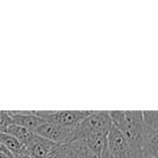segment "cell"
I'll list each match as a JSON object with an SVG mask.
<instances>
[{
	"mask_svg": "<svg viewBox=\"0 0 158 158\" xmlns=\"http://www.w3.org/2000/svg\"><path fill=\"white\" fill-rule=\"evenodd\" d=\"M54 146V143L36 134L34 141L26 147V151L31 158H46Z\"/></svg>",
	"mask_w": 158,
	"mask_h": 158,
	"instance_id": "obj_8",
	"label": "cell"
},
{
	"mask_svg": "<svg viewBox=\"0 0 158 158\" xmlns=\"http://www.w3.org/2000/svg\"><path fill=\"white\" fill-rule=\"evenodd\" d=\"M13 158H31V157L29 156V154L27 153L26 149H25V151H23L22 153L18 154V155H14Z\"/></svg>",
	"mask_w": 158,
	"mask_h": 158,
	"instance_id": "obj_15",
	"label": "cell"
},
{
	"mask_svg": "<svg viewBox=\"0 0 158 158\" xmlns=\"http://www.w3.org/2000/svg\"><path fill=\"white\" fill-rule=\"evenodd\" d=\"M11 117L8 110H0V133H6L10 125H12Z\"/></svg>",
	"mask_w": 158,
	"mask_h": 158,
	"instance_id": "obj_14",
	"label": "cell"
},
{
	"mask_svg": "<svg viewBox=\"0 0 158 158\" xmlns=\"http://www.w3.org/2000/svg\"><path fill=\"white\" fill-rule=\"evenodd\" d=\"M0 141L13 156L18 155L26 149L16 139H14L13 136L8 133H0Z\"/></svg>",
	"mask_w": 158,
	"mask_h": 158,
	"instance_id": "obj_11",
	"label": "cell"
},
{
	"mask_svg": "<svg viewBox=\"0 0 158 158\" xmlns=\"http://www.w3.org/2000/svg\"><path fill=\"white\" fill-rule=\"evenodd\" d=\"M0 158H12V157H10V156L6 155V154H3V153L0 152Z\"/></svg>",
	"mask_w": 158,
	"mask_h": 158,
	"instance_id": "obj_17",
	"label": "cell"
},
{
	"mask_svg": "<svg viewBox=\"0 0 158 158\" xmlns=\"http://www.w3.org/2000/svg\"><path fill=\"white\" fill-rule=\"evenodd\" d=\"M100 158H114L112 155L110 154V152L107 151V147H106L105 149L103 151V153L101 154V156H100Z\"/></svg>",
	"mask_w": 158,
	"mask_h": 158,
	"instance_id": "obj_16",
	"label": "cell"
},
{
	"mask_svg": "<svg viewBox=\"0 0 158 158\" xmlns=\"http://www.w3.org/2000/svg\"><path fill=\"white\" fill-rule=\"evenodd\" d=\"M139 158H153V157H151V156H144V155H140V156H139Z\"/></svg>",
	"mask_w": 158,
	"mask_h": 158,
	"instance_id": "obj_18",
	"label": "cell"
},
{
	"mask_svg": "<svg viewBox=\"0 0 158 158\" xmlns=\"http://www.w3.org/2000/svg\"><path fill=\"white\" fill-rule=\"evenodd\" d=\"M82 142L86 144L89 151L93 154L97 158H100L101 154L106 148V142H107V135H102V134H92L86 138L81 139Z\"/></svg>",
	"mask_w": 158,
	"mask_h": 158,
	"instance_id": "obj_10",
	"label": "cell"
},
{
	"mask_svg": "<svg viewBox=\"0 0 158 158\" xmlns=\"http://www.w3.org/2000/svg\"><path fill=\"white\" fill-rule=\"evenodd\" d=\"M46 158H73L72 142L62 145H55Z\"/></svg>",
	"mask_w": 158,
	"mask_h": 158,
	"instance_id": "obj_12",
	"label": "cell"
},
{
	"mask_svg": "<svg viewBox=\"0 0 158 158\" xmlns=\"http://www.w3.org/2000/svg\"><path fill=\"white\" fill-rule=\"evenodd\" d=\"M141 155L157 158L158 156V116L157 110H142Z\"/></svg>",
	"mask_w": 158,
	"mask_h": 158,
	"instance_id": "obj_3",
	"label": "cell"
},
{
	"mask_svg": "<svg viewBox=\"0 0 158 158\" xmlns=\"http://www.w3.org/2000/svg\"><path fill=\"white\" fill-rule=\"evenodd\" d=\"M13 123L23 128L35 131L36 128L40 126L44 120L37 116L35 110H8Z\"/></svg>",
	"mask_w": 158,
	"mask_h": 158,
	"instance_id": "obj_7",
	"label": "cell"
},
{
	"mask_svg": "<svg viewBox=\"0 0 158 158\" xmlns=\"http://www.w3.org/2000/svg\"><path fill=\"white\" fill-rule=\"evenodd\" d=\"M34 132L38 136L47 139V140L54 143L55 145L66 144V143H69L73 141V129L47 123V121L38 126Z\"/></svg>",
	"mask_w": 158,
	"mask_h": 158,
	"instance_id": "obj_6",
	"label": "cell"
},
{
	"mask_svg": "<svg viewBox=\"0 0 158 158\" xmlns=\"http://www.w3.org/2000/svg\"><path fill=\"white\" fill-rule=\"evenodd\" d=\"M112 126L108 110H91L90 115L73 129V141L81 140L92 134L107 135Z\"/></svg>",
	"mask_w": 158,
	"mask_h": 158,
	"instance_id": "obj_2",
	"label": "cell"
},
{
	"mask_svg": "<svg viewBox=\"0 0 158 158\" xmlns=\"http://www.w3.org/2000/svg\"><path fill=\"white\" fill-rule=\"evenodd\" d=\"M6 133L10 134V135H12L14 139H16L25 148L33 142L36 136L35 132L31 131V130L26 129V128L21 127V126L15 125V123L10 125Z\"/></svg>",
	"mask_w": 158,
	"mask_h": 158,
	"instance_id": "obj_9",
	"label": "cell"
},
{
	"mask_svg": "<svg viewBox=\"0 0 158 158\" xmlns=\"http://www.w3.org/2000/svg\"><path fill=\"white\" fill-rule=\"evenodd\" d=\"M113 126L127 140L131 148L141 155L142 110H108Z\"/></svg>",
	"mask_w": 158,
	"mask_h": 158,
	"instance_id": "obj_1",
	"label": "cell"
},
{
	"mask_svg": "<svg viewBox=\"0 0 158 158\" xmlns=\"http://www.w3.org/2000/svg\"><path fill=\"white\" fill-rule=\"evenodd\" d=\"M35 113L47 123L74 129L90 115L91 110H35Z\"/></svg>",
	"mask_w": 158,
	"mask_h": 158,
	"instance_id": "obj_4",
	"label": "cell"
},
{
	"mask_svg": "<svg viewBox=\"0 0 158 158\" xmlns=\"http://www.w3.org/2000/svg\"><path fill=\"white\" fill-rule=\"evenodd\" d=\"M106 147L114 158H139L140 156L131 148L127 140L115 126H112L107 134Z\"/></svg>",
	"mask_w": 158,
	"mask_h": 158,
	"instance_id": "obj_5",
	"label": "cell"
},
{
	"mask_svg": "<svg viewBox=\"0 0 158 158\" xmlns=\"http://www.w3.org/2000/svg\"><path fill=\"white\" fill-rule=\"evenodd\" d=\"M73 158H97L81 140L73 141Z\"/></svg>",
	"mask_w": 158,
	"mask_h": 158,
	"instance_id": "obj_13",
	"label": "cell"
}]
</instances>
